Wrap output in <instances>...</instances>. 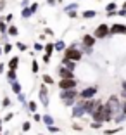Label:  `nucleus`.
Masks as SVG:
<instances>
[{"mask_svg":"<svg viewBox=\"0 0 126 135\" xmlns=\"http://www.w3.org/2000/svg\"><path fill=\"white\" fill-rule=\"evenodd\" d=\"M76 87H78V80L74 78H61L59 81L61 90H69V88H76Z\"/></svg>","mask_w":126,"mask_h":135,"instance_id":"0eeeda50","label":"nucleus"},{"mask_svg":"<svg viewBox=\"0 0 126 135\" xmlns=\"http://www.w3.org/2000/svg\"><path fill=\"white\" fill-rule=\"evenodd\" d=\"M43 61H45V62H48V61H50V56H48V54H45V56H43Z\"/></svg>","mask_w":126,"mask_h":135,"instance_id":"72a5a7b5","label":"nucleus"},{"mask_svg":"<svg viewBox=\"0 0 126 135\" xmlns=\"http://www.w3.org/2000/svg\"><path fill=\"white\" fill-rule=\"evenodd\" d=\"M35 49H36V50H42V49H43V47H42V45H40V44H35Z\"/></svg>","mask_w":126,"mask_h":135,"instance_id":"f704fd0d","label":"nucleus"},{"mask_svg":"<svg viewBox=\"0 0 126 135\" xmlns=\"http://www.w3.org/2000/svg\"><path fill=\"white\" fill-rule=\"evenodd\" d=\"M85 114H87V113H85V107H83V104H81V99L76 100L74 106H73V118H83Z\"/></svg>","mask_w":126,"mask_h":135,"instance_id":"6e6552de","label":"nucleus"},{"mask_svg":"<svg viewBox=\"0 0 126 135\" xmlns=\"http://www.w3.org/2000/svg\"><path fill=\"white\" fill-rule=\"evenodd\" d=\"M121 130H123L121 125H118L116 128H105V130H104V135H114V133H119Z\"/></svg>","mask_w":126,"mask_h":135,"instance_id":"2eb2a0df","label":"nucleus"},{"mask_svg":"<svg viewBox=\"0 0 126 135\" xmlns=\"http://www.w3.org/2000/svg\"><path fill=\"white\" fill-rule=\"evenodd\" d=\"M81 16H83V19H92V17H95V16H97V11L87 9V11H83V12H81Z\"/></svg>","mask_w":126,"mask_h":135,"instance_id":"4468645a","label":"nucleus"},{"mask_svg":"<svg viewBox=\"0 0 126 135\" xmlns=\"http://www.w3.org/2000/svg\"><path fill=\"white\" fill-rule=\"evenodd\" d=\"M74 9H78V4H76V2H74V4H71V5H67V7L66 9H64V11H74Z\"/></svg>","mask_w":126,"mask_h":135,"instance_id":"393cba45","label":"nucleus"},{"mask_svg":"<svg viewBox=\"0 0 126 135\" xmlns=\"http://www.w3.org/2000/svg\"><path fill=\"white\" fill-rule=\"evenodd\" d=\"M64 57H66V59H69V61L78 62V61H81L83 52H81V49H78V45L73 44L71 47H66V49H64Z\"/></svg>","mask_w":126,"mask_h":135,"instance_id":"f03ea898","label":"nucleus"},{"mask_svg":"<svg viewBox=\"0 0 126 135\" xmlns=\"http://www.w3.org/2000/svg\"><path fill=\"white\" fill-rule=\"evenodd\" d=\"M121 88H123V92H121L123 99H126V80H123V81H121Z\"/></svg>","mask_w":126,"mask_h":135,"instance_id":"4be33fe9","label":"nucleus"},{"mask_svg":"<svg viewBox=\"0 0 126 135\" xmlns=\"http://www.w3.org/2000/svg\"><path fill=\"white\" fill-rule=\"evenodd\" d=\"M73 128H74V130H81V125H76V123H73Z\"/></svg>","mask_w":126,"mask_h":135,"instance_id":"2f4dec72","label":"nucleus"},{"mask_svg":"<svg viewBox=\"0 0 126 135\" xmlns=\"http://www.w3.org/2000/svg\"><path fill=\"white\" fill-rule=\"evenodd\" d=\"M124 121H126V114H124L123 111L119 113V114H116L114 118H112V123H116V125H123Z\"/></svg>","mask_w":126,"mask_h":135,"instance_id":"f8f14e48","label":"nucleus"},{"mask_svg":"<svg viewBox=\"0 0 126 135\" xmlns=\"http://www.w3.org/2000/svg\"><path fill=\"white\" fill-rule=\"evenodd\" d=\"M43 81H45L47 85H52V83H54V78H52V76H48V75H45V76H43Z\"/></svg>","mask_w":126,"mask_h":135,"instance_id":"5701e85b","label":"nucleus"},{"mask_svg":"<svg viewBox=\"0 0 126 135\" xmlns=\"http://www.w3.org/2000/svg\"><path fill=\"white\" fill-rule=\"evenodd\" d=\"M121 106H123V102L119 100L118 95H110L109 99H107V102H105V107L109 109L110 113H112V118H114L116 114H119V113H121Z\"/></svg>","mask_w":126,"mask_h":135,"instance_id":"7ed1b4c3","label":"nucleus"},{"mask_svg":"<svg viewBox=\"0 0 126 135\" xmlns=\"http://www.w3.org/2000/svg\"><path fill=\"white\" fill-rule=\"evenodd\" d=\"M90 128H93V130H100V128H104V123H102V121H92Z\"/></svg>","mask_w":126,"mask_h":135,"instance_id":"a211bd4d","label":"nucleus"},{"mask_svg":"<svg viewBox=\"0 0 126 135\" xmlns=\"http://www.w3.org/2000/svg\"><path fill=\"white\" fill-rule=\"evenodd\" d=\"M59 97L67 107H71V106H74V102L79 99V92L76 90V88H69V90L59 92Z\"/></svg>","mask_w":126,"mask_h":135,"instance_id":"f257e3e1","label":"nucleus"},{"mask_svg":"<svg viewBox=\"0 0 126 135\" xmlns=\"http://www.w3.org/2000/svg\"><path fill=\"white\" fill-rule=\"evenodd\" d=\"M9 33H11V35H17V30L12 26V28H9Z\"/></svg>","mask_w":126,"mask_h":135,"instance_id":"bb28decb","label":"nucleus"},{"mask_svg":"<svg viewBox=\"0 0 126 135\" xmlns=\"http://www.w3.org/2000/svg\"><path fill=\"white\" fill-rule=\"evenodd\" d=\"M121 35H126V24L114 23L112 26H109V36H121Z\"/></svg>","mask_w":126,"mask_h":135,"instance_id":"39448f33","label":"nucleus"},{"mask_svg":"<svg viewBox=\"0 0 126 135\" xmlns=\"http://www.w3.org/2000/svg\"><path fill=\"white\" fill-rule=\"evenodd\" d=\"M119 5L116 4V2H109V4L105 5V12H112V11H118Z\"/></svg>","mask_w":126,"mask_h":135,"instance_id":"dca6fc26","label":"nucleus"},{"mask_svg":"<svg viewBox=\"0 0 126 135\" xmlns=\"http://www.w3.org/2000/svg\"><path fill=\"white\" fill-rule=\"evenodd\" d=\"M29 127H31V125H29V123H28V121H26V123L23 125V130H24V132H28V130H29Z\"/></svg>","mask_w":126,"mask_h":135,"instance_id":"c756f323","label":"nucleus"},{"mask_svg":"<svg viewBox=\"0 0 126 135\" xmlns=\"http://www.w3.org/2000/svg\"><path fill=\"white\" fill-rule=\"evenodd\" d=\"M57 73H59L61 78H74V71L67 69L66 66H59V68H57Z\"/></svg>","mask_w":126,"mask_h":135,"instance_id":"1a4fd4ad","label":"nucleus"},{"mask_svg":"<svg viewBox=\"0 0 126 135\" xmlns=\"http://www.w3.org/2000/svg\"><path fill=\"white\" fill-rule=\"evenodd\" d=\"M93 36L97 40H104V38H109V24L107 23H100L93 31Z\"/></svg>","mask_w":126,"mask_h":135,"instance_id":"20e7f679","label":"nucleus"},{"mask_svg":"<svg viewBox=\"0 0 126 135\" xmlns=\"http://www.w3.org/2000/svg\"><path fill=\"white\" fill-rule=\"evenodd\" d=\"M17 62H19V59H17V57H14V59H11V62H9V66H11V69H16V68H17Z\"/></svg>","mask_w":126,"mask_h":135,"instance_id":"aec40b11","label":"nucleus"},{"mask_svg":"<svg viewBox=\"0 0 126 135\" xmlns=\"http://www.w3.org/2000/svg\"><path fill=\"white\" fill-rule=\"evenodd\" d=\"M43 49H45V50H47V54H48V56H50L52 52L55 50V49H54V44H47V45H45Z\"/></svg>","mask_w":126,"mask_h":135,"instance_id":"412c9836","label":"nucleus"},{"mask_svg":"<svg viewBox=\"0 0 126 135\" xmlns=\"http://www.w3.org/2000/svg\"><path fill=\"white\" fill-rule=\"evenodd\" d=\"M29 111H36V104L35 102H29Z\"/></svg>","mask_w":126,"mask_h":135,"instance_id":"cd10ccee","label":"nucleus"},{"mask_svg":"<svg viewBox=\"0 0 126 135\" xmlns=\"http://www.w3.org/2000/svg\"><path fill=\"white\" fill-rule=\"evenodd\" d=\"M40 99H42L43 106H48V90L45 85H42V88H40Z\"/></svg>","mask_w":126,"mask_h":135,"instance_id":"9b49d317","label":"nucleus"},{"mask_svg":"<svg viewBox=\"0 0 126 135\" xmlns=\"http://www.w3.org/2000/svg\"><path fill=\"white\" fill-rule=\"evenodd\" d=\"M62 66H66L67 69H71V71H74V69H76V62H74V61L66 59V57H62Z\"/></svg>","mask_w":126,"mask_h":135,"instance_id":"ddd939ff","label":"nucleus"},{"mask_svg":"<svg viewBox=\"0 0 126 135\" xmlns=\"http://www.w3.org/2000/svg\"><path fill=\"white\" fill-rule=\"evenodd\" d=\"M40 135H43V133H40Z\"/></svg>","mask_w":126,"mask_h":135,"instance_id":"4c0bfd02","label":"nucleus"},{"mask_svg":"<svg viewBox=\"0 0 126 135\" xmlns=\"http://www.w3.org/2000/svg\"><path fill=\"white\" fill-rule=\"evenodd\" d=\"M57 4V0H48V5H55Z\"/></svg>","mask_w":126,"mask_h":135,"instance_id":"c9c22d12","label":"nucleus"},{"mask_svg":"<svg viewBox=\"0 0 126 135\" xmlns=\"http://www.w3.org/2000/svg\"><path fill=\"white\" fill-rule=\"evenodd\" d=\"M31 69H33V73H36V71H38V62H33Z\"/></svg>","mask_w":126,"mask_h":135,"instance_id":"c85d7f7f","label":"nucleus"},{"mask_svg":"<svg viewBox=\"0 0 126 135\" xmlns=\"http://www.w3.org/2000/svg\"><path fill=\"white\" fill-rule=\"evenodd\" d=\"M54 49L57 52H61V50H64V49H66V44H64L62 40H61V42H55V44H54Z\"/></svg>","mask_w":126,"mask_h":135,"instance_id":"f3484780","label":"nucleus"},{"mask_svg":"<svg viewBox=\"0 0 126 135\" xmlns=\"http://www.w3.org/2000/svg\"><path fill=\"white\" fill-rule=\"evenodd\" d=\"M48 130H50L52 133H57V132H61L59 128H57V127H54V125H50V127H48Z\"/></svg>","mask_w":126,"mask_h":135,"instance_id":"a878e982","label":"nucleus"},{"mask_svg":"<svg viewBox=\"0 0 126 135\" xmlns=\"http://www.w3.org/2000/svg\"><path fill=\"white\" fill-rule=\"evenodd\" d=\"M67 16L73 17V19H76V17H78V12H76V9H74V11H67Z\"/></svg>","mask_w":126,"mask_h":135,"instance_id":"b1692460","label":"nucleus"},{"mask_svg":"<svg viewBox=\"0 0 126 135\" xmlns=\"http://www.w3.org/2000/svg\"><path fill=\"white\" fill-rule=\"evenodd\" d=\"M42 119H43L45 123H47V127H50V125H54V118H52L50 114H45V116H43Z\"/></svg>","mask_w":126,"mask_h":135,"instance_id":"6ab92c4d","label":"nucleus"},{"mask_svg":"<svg viewBox=\"0 0 126 135\" xmlns=\"http://www.w3.org/2000/svg\"><path fill=\"white\" fill-rule=\"evenodd\" d=\"M121 7H123V9H126V0H124V2H123V5H121Z\"/></svg>","mask_w":126,"mask_h":135,"instance_id":"e433bc0d","label":"nucleus"},{"mask_svg":"<svg viewBox=\"0 0 126 135\" xmlns=\"http://www.w3.org/2000/svg\"><path fill=\"white\" fill-rule=\"evenodd\" d=\"M99 92V87L97 85H90V87H85L81 92H79V99H93Z\"/></svg>","mask_w":126,"mask_h":135,"instance_id":"423d86ee","label":"nucleus"},{"mask_svg":"<svg viewBox=\"0 0 126 135\" xmlns=\"http://www.w3.org/2000/svg\"><path fill=\"white\" fill-rule=\"evenodd\" d=\"M95 42H97V38H95L93 35H85V36H81V47H93Z\"/></svg>","mask_w":126,"mask_h":135,"instance_id":"9d476101","label":"nucleus"},{"mask_svg":"<svg viewBox=\"0 0 126 135\" xmlns=\"http://www.w3.org/2000/svg\"><path fill=\"white\" fill-rule=\"evenodd\" d=\"M121 111L126 114V100H123V106H121Z\"/></svg>","mask_w":126,"mask_h":135,"instance_id":"7c9ffc66","label":"nucleus"},{"mask_svg":"<svg viewBox=\"0 0 126 135\" xmlns=\"http://www.w3.org/2000/svg\"><path fill=\"white\" fill-rule=\"evenodd\" d=\"M17 47H19L21 50H26V45H24V44H17Z\"/></svg>","mask_w":126,"mask_h":135,"instance_id":"473e14b6","label":"nucleus"}]
</instances>
